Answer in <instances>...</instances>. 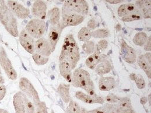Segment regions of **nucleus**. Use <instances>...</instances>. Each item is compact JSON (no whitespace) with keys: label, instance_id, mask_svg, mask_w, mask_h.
<instances>
[{"label":"nucleus","instance_id":"obj_1","mask_svg":"<svg viewBox=\"0 0 151 113\" xmlns=\"http://www.w3.org/2000/svg\"><path fill=\"white\" fill-rule=\"evenodd\" d=\"M80 59L78 46L73 34L67 35L64 40L59 61H67L70 64L73 69L76 68V64Z\"/></svg>","mask_w":151,"mask_h":113},{"label":"nucleus","instance_id":"obj_2","mask_svg":"<svg viewBox=\"0 0 151 113\" xmlns=\"http://www.w3.org/2000/svg\"><path fill=\"white\" fill-rule=\"evenodd\" d=\"M0 22L11 35L15 37L19 36L17 18L3 0H0Z\"/></svg>","mask_w":151,"mask_h":113},{"label":"nucleus","instance_id":"obj_3","mask_svg":"<svg viewBox=\"0 0 151 113\" xmlns=\"http://www.w3.org/2000/svg\"><path fill=\"white\" fill-rule=\"evenodd\" d=\"M71 83L76 87H80L85 90L88 94L96 95L95 92V87L91 78L89 73L82 69L78 68L74 71Z\"/></svg>","mask_w":151,"mask_h":113},{"label":"nucleus","instance_id":"obj_4","mask_svg":"<svg viewBox=\"0 0 151 113\" xmlns=\"http://www.w3.org/2000/svg\"><path fill=\"white\" fill-rule=\"evenodd\" d=\"M13 104L16 113H35L34 104L21 91L14 94Z\"/></svg>","mask_w":151,"mask_h":113},{"label":"nucleus","instance_id":"obj_5","mask_svg":"<svg viewBox=\"0 0 151 113\" xmlns=\"http://www.w3.org/2000/svg\"><path fill=\"white\" fill-rule=\"evenodd\" d=\"M88 11L89 6L86 1L68 0L64 2L61 13H74L85 16L88 14Z\"/></svg>","mask_w":151,"mask_h":113},{"label":"nucleus","instance_id":"obj_6","mask_svg":"<svg viewBox=\"0 0 151 113\" xmlns=\"http://www.w3.org/2000/svg\"><path fill=\"white\" fill-rule=\"evenodd\" d=\"M27 33L35 39H40L46 31V24L45 21L32 19L26 25L25 29Z\"/></svg>","mask_w":151,"mask_h":113},{"label":"nucleus","instance_id":"obj_7","mask_svg":"<svg viewBox=\"0 0 151 113\" xmlns=\"http://www.w3.org/2000/svg\"><path fill=\"white\" fill-rule=\"evenodd\" d=\"M19 89L21 90V92H22L32 102L35 106L40 103V100L38 92L28 79L25 77L21 78L19 81Z\"/></svg>","mask_w":151,"mask_h":113},{"label":"nucleus","instance_id":"obj_8","mask_svg":"<svg viewBox=\"0 0 151 113\" xmlns=\"http://www.w3.org/2000/svg\"><path fill=\"white\" fill-rule=\"evenodd\" d=\"M0 65L9 79L15 81L17 79V72L14 68L5 49L2 46L0 47Z\"/></svg>","mask_w":151,"mask_h":113},{"label":"nucleus","instance_id":"obj_9","mask_svg":"<svg viewBox=\"0 0 151 113\" xmlns=\"http://www.w3.org/2000/svg\"><path fill=\"white\" fill-rule=\"evenodd\" d=\"M6 5L14 16L19 19H25L30 15V10L17 1H7Z\"/></svg>","mask_w":151,"mask_h":113},{"label":"nucleus","instance_id":"obj_10","mask_svg":"<svg viewBox=\"0 0 151 113\" xmlns=\"http://www.w3.org/2000/svg\"><path fill=\"white\" fill-rule=\"evenodd\" d=\"M85 19V16L74 13H63L61 14V19L60 22L65 28L68 26H77L81 24Z\"/></svg>","mask_w":151,"mask_h":113},{"label":"nucleus","instance_id":"obj_11","mask_svg":"<svg viewBox=\"0 0 151 113\" xmlns=\"http://www.w3.org/2000/svg\"><path fill=\"white\" fill-rule=\"evenodd\" d=\"M35 53L47 58L50 56L52 51L48 40L43 37L37 39L35 41Z\"/></svg>","mask_w":151,"mask_h":113},{"label":"nucleus","instance_id":"obj_12","mask_svg":"<svg viewBox=\"0 0 151 113\" xmlns=\"http://www.w3.org/2000/svg\"><path fill=\"white\" fill-rule=\"evenodd\" d=\"M18 37L21 46L26 51L30 54H33L35 53V40L27 33L25 29H24L22 30Z\"/></svg>","mask_w":151,"mask_h":113},{"label":"nucleus","instance_id":"obj_13","mask_svg":"<svg viewBox=\"0 0 151 113\" xmlns=\"http://www.w3.org/2000/svg\"><path fill=\"white\" fill-rule=\"evenodd\" d=\"M47 7L46 4L43 1H35L32 5L31 12L36 18L44 21L47 16Z\"/></svg>","mask_w":151,"mask_h":113},{"label":"nucleus","instance_id":"obj_14","mask_svg":"<svg viewBox=\"0 0 151 113\" xmlns=\"http://www.w3.org/2000/svg\"><path fill=\"white\" fill-rule=\"evenodd\" d=\"M64 28H65L63 26V25L60 21L58 25H57L56 26H52L50 29L47 40L50 44L52 52L54 51L56 47L57 44L61 36V33Z\"/></svg>","mask_w":151,"mask_h":113},{"label":"nucleus","instance_id":"obj_15","mask_svg":"<svg viewBox=\"0 0 151 113\" xmlns=\"http://www.w3.org/2000/svg\"><path fill=\"white\" fill-rule=\"evenodd\" d=\"M121 53L123 59L128 64H133L136 61L137 54L135 50L129 46L124 40L121 43Z\"/></svg>","mask_w":151,"mask_h":113},{"label":"nucleus","instance_id":"obj_16","mask_svg":"<svg viewBox=\"0 0 151 113\" xmlns=\"http://www.w3.org/2000/svg\"><path fill=\"white\" fill-rule=\"evenodd\" d=\"M76 97L78 99L88 104H103L105 101L103 98L97 95L86 94L80 91L76 92Z\"/></svg>","mask_w":151,"mask_h":113},{"label":"nucleus","instance_id":"obj_17","mask_svg":"<svg viewBox=\"0 0 151 113\" xmlns=\"http://www.w3.org/2000/svg\"><path fill=\"white\" fill-rule=\"evenodd\" d=\"M117 13L120 17L131 14H139L142 15L140 11L134 4H126L120 5L118 9Z\"/></svg>","mask_w":151,"mask_h":113},{"label":"nucleus","instance_id":"obj_18","mask_svg":"<svg viewBox=\"0 0 151 113\" xmlns=\"http://www.w3.org/2000/svg\"><path fill=\"white\" fill-rule=\"evenodd\" d=\"M59 69L61 76L68 82H71L72 68L67 61H59Z\"/></svg>","mask_w":151,"mask_h":113},{"label":"nucleus","instance_id":"obj_19","mask_svg":"<svg viewBox=\"0 0 151 113\" xmlns=\"http://www.w3.org/2000/svg\"><path fill=\"white\" fill-rule=\"evenodd\" d=\"M116 107L117 113H135L132 109L131 100L127 97L120 98Z\"/></svg>","mask_w":151,"mask_h":113},{"label":"nucleus","instance_id":"obj_20","mask_svg":"<svg viewBox=\"0 0 151 113\" xmlns=\"http://www.w3.org/2000/svg\"><path fill=\"white\" fill-rule=\"evenodd\" d=\"M136 6L144 18H151V1H137Z\"/></svg>","mask_w":151,"mask_h":113},{"label":"nucleus","instance_id":"obj_21","mask_svg":"<svg viewBox=\"0 0 151 113\" xmlns=\"http://www.w3.org/2000/svg\"><path fill=\"white\" fill-rule=\"evenodd\" d=\"M112 67L110 62L107 58H106L99 61L95 68V71L98 75L103 76V75L109 73Z\"/></svg>","mask_w":151,"mask_h":113},{"label":"nucleus","instance_id":"obj_22","mask_svg":"<svg viewBox=\"0 0 151 113\" xmlns=\"http://www.w3.org/2000/svg\"><path fill=\"white\" fill-rule=\"evenodd\" d=\"M116 86L115 79L111 77H101L99 81V87L101 91H109Z\"/></svg>","mask_w":151,"mask_h":113},{"label":"nucleus","instance_id":"obj_23","mask_svg":"<svg viewBox=\"0 0 151 113\" xmlns=\"http://www.w3.org/2000/svg\"><path fill=\"white\" fill-rule=\"evenodd\" d=\"M61 13L58 7H54L49 11L47 13V18L52 26L58 25L61 20Z\"/></svg>","mask_w":151,"mask_h":113},{"label":"nucleus","instance_id":"obj_24","mask_svg":"<svg viewBox=\"0 0 151 113\" xmlns=\"http://www.w3.org/2000/svg\"><path fill=\"white\" fill-rule=\"evenodd\" d=\"M70 85L61 84L57 88V92L61 97L63 101L65 103H69L71 100L70 93Z\"/></svg>","mask_w":151,"mask_h":113},{"label":"nucleus","instance_id":"obj_25","mask_svg":"<svg viewBox=\"0 0 151 113\" xmlns=\"http://www.w3.org/2000/svg\"><path fill=\"white\" fill-rule=\"evenodd\" d=\"M89 113H117L116 105L113 104H105L103 106L91 110Z\"/></svg>","mask_w":151,"mask_h":113},{"label":"nucleus","instance_id":"obj_26","mask_svg":"<svg viewBox=\"0 0 151 113\" xmlns=\"http://www.w3.org/2000/svg\"><path fill=\"white\" fill-rule=\"evenodd\" d=\"M138 64L140 68L144 70L149 78H151V64L147 61L144 55H141L138 58Z\"/></svg>","mask_w":151,"mask_h":113},{"label":"nucleus","instance_id":"obj_27","mask_svg":"<svg viewBox=\"0 0 151 113\" xmlns=\"http://www.w3.org/2000/svg\"><path fill=\"white\" fill-rule=\"evenodd\" d=\"M93 34V31L87 27H83L81 29L78 33V37L81 41L86 42L89 41L90 39L92 37Z\"/></svg>","mask_w":151,"mask_h":113},{"label":"nucleus","instance_id":"obj_28","mask_svg":"<svg viewBox=\"0 0 151 113\" xmlns=\"http://www.w3.org/2000/svg\"><path fill=\"white\" fill-rule=\"evenodd\" d=\"M99 61L100 55L94 52L93 54H92L86 59V65L89 69H94L99 62Z\"/></svg>","mask_w":151,"mask_h":113},{"label":"nucleus","instance_id":"obj_29","mask_svg":"<svg viewBox=\"0 0 151 113\" xmlns=\"http://www.w3.org/2000/svg\"><path fill=\"white\" fill-rule=\"evenodd\" d=\"M148 38V37L145 33L139 32L135 35L133 39V41L136 45L141 47L145 44Z\"/></svg>","mask_w":151,"mask_h":113},{"label":"nucleus","instance_id":"obj_30","mask_svg":"<svg viewBox=\"0 0 151 113\" xmlns=\"http://www.w3.org/2000/svg\"><path fill=\"white\" fill-rule=\"evenodd\" d=\"M110 35V31L106 29H99L93 31L92 36L96 39H104Z\"/></svg>","mask_w":151,"mask_h":113},{"label":"nucleus","instance_id":"obj_31","mask_svg":"<svg viewBox=\"0 0 151 113\" xmlns=\"http://www.w3.org/2000/svg\"><path fill=\"white\" fill-rule=\"evenodd\" d=\"M32 58L35 62L38 65H43L49 61V58L42 56L36 53L33 54Z\"/></svg>","mask_w":151,"mask_h":113},{"label":"nucleus","instance_id":"obj_32","mask_svg":"<svg viewBox=\"0 0 151 113\" xmlns=\"http://www.w3.org/2000/svg\"><path fill=\"white\" fill-rule=\"evenodd\" d=\"M82 49L85 53L88 54H92L95 52V43L92 41H88L85 42L82 46Z\"/></svg>","mask_w":151,"mask_h":113},{"label":"nucleus","instance_id":"obj_33","mask_svg":"<svg viewBox=\"0 0 151 113\" xmlns=\"http://www.w3.org/2000/svg\"><path fill=\"white\" fill-rule=\"evenodd\" d=\"M66 113H81V108L77 103L71 99L67 109Z\"/></svg>","mask_w":151,"mask_h":113},{"label":"nucleus","instance_id":"obj_34","mask_svg":"<svg viewBox=\"0 0 151 113\" xmlns=\"http://www.w3.org/2000/svg\"><path fill=\"white\" fill-rule=\"evenodd\" d=\"M108 46V42L106 40H100L98 43L97 44L95 50V53L98 54L99 55L101 54L103 51H104L107 47Z\"/></svg>","mask_w":151,"mask_h":113},{"label":"nucleus","instance_id":"obj_35","mask_svg":"<svg viewBox=\"0 0 151 113\" xmlns=\"http://www.w3.org/2000/svg\"><path fill=\"white\" fill-rule=\"evenodd\" d=\"M142 19V15L139 14H131L122 17V20L123 22H132Z\"/></svg>","mask_w":151,"mask_h":113},{"label":"nucleus","instance_id":"obj_36","mask_svg":"<svg viewBox=\"0 0 151 113\" xmlns=\"http://www.w3.org/2000/svg\"><path fill=\"white\" fill-rule=\"evenodd\" d=\"M35 113H48L47 107L45 102L40 101L35 106Z\"/></svg>","mask_w":151,"mask_h":113},{"label":"nucleus","instance_id":"obj_37","mask_svg":"<svg viewBox=\"0 0 151 113\" xmlns=\"http://www.w3.org/2000/svg\"><path fill=\"white\" fill-rule=\"evenodd\" d=\"M134 81H135V84L137 86V87H138V89H142L145 87V85H146L145 81L144 80V78L140 74L137 75L135 76V78Z\"/></svg>","mask_w":151,"mask_h":113},{"label":"nucleus","instance_id":"obj_38","mask_svg":"<svg viewBox=\"0 0 151 113\" xmlns=\"http://www.w3.org/2000/svg\"><path fill=\"white\" fill-rule=\"evenodd\" d=\"M120 100V98L117 97L114 94H109L105 98V100L107 102H108L110 104H114V103H117L119 100Z\"/></svg>","mask_w":151,"mask_h":113},{"label":"nucleus","instance_id":"obj_39","mask_svg":"<svg viewBox=\"0 0 151 113\" xmlns=\"http://www.w3.org/2000/svg\"><path fill=\"white\" fill-rule=\"evenodd\" d=\"M6 94V88L5 85H0V101H1Z\"/></svg>","mask_w":151,"mask_h":113},{"label":"nucleus","instance_id":"obj_40","mask_svg":"<svg viewBox=\"0 0 151 113\" xmlns=\"http://www.w3.org/2000/svg\"><path fill=\"white\" fill-rule=\"evenodd\" d=\"M144 50L147 51H150L151 50V36H150L148 38V40L144 46Z\"/></svg>","mask_w":151,"mask_h":113},{"label":"nucleus","instance_id":"obj_41","mask_svg":"<svg viewBox=\"0 0 151 113\" xmlns=\"http://www.w3.org/2000/svg\"><path fill=\"white\" fill-rule=\"evenodd\" d=\"M87 28L90 29L92 30H93V29H95V28H96V22H95V20L93 19H91V20L88 22Z\"/></svg>","mask_w":151,"mask_h":113},{"label":"nucleus","instance_id":"obj_42","mask_svg":"<svg viewBox=\"0 0 151 113\" xmlns=\"http://www.w3.org/2000/svg\"><path fill=\"white\" fill-rule=\"evenodd\" d=\"M106 1H107V2L111 4H116L120 3V2H123V1H122V0H107Z\"/></svg>","mask_w":151,"mask_h":113},{"label":"nucleus","instance_id":"obj_43","mask_svg":"<svg viewBox=\"0 0 151 113\" xmlns=\"http://www.w3.org/2000/svg\"><path fill=\"white\" fill-rule=\"evenodd\" d=\"M144 56L145 57L146 59L147 60V61L151 64V53H147V54H145L144 55Z\"/></svg>","mask_w":151,"mask_h":113},{"label":"nucleus","instance_id":"obj_44","mask_svg":"<svg viewBox=\"0 0 151 113\" xmlns=\"http://www.w3.org/2000/svg\"><path fill=\"white\" fill-rule=\"evenodd\" d=\"M147 101H148V99L146 97H143L140 100V102L142 104H145L147 102Z\"/></svg>","mask_w":151,"mask_h":113},{"label":"nucleus","instance_id":"obj_45","mask_svg":"<svg viewBox=\"0 0 151 113\" xmlns=\"http://www.w3.org/2000/svg\"><path fill=\"white\" fill-rule=\"evenodd\" d=\"M5 83V79L2 76L0 75V85H2Z\"/></svg>","mask_w":151,"mask_h":113},{"label":"nucleus","instance_id":"obj_46","mask_svg":"<svg viewBox=\"0 0 151 113\" xmlns=\"http://www.w3.org/2000/svg\"><path fill=\"white\" fill-rule=\"evenodd\" d=\"M116 31H119L121 29H122V26H121V25L120 24H117L116 25Z\"/></svg>","mask_w":151,"mask_h":113},{"label":"nucleus","instance_id":"obj_47","mask_svg":"<svg viewBox=\"0 0 151 113\" xmlns=\"http://www.w3.org/2000/svg\"><path fill=\"white\" fill-rule=\"evenodd\" d=\"M135 76L136 75L135 74H131L130 75V78L132 80V81H134L135 80Z\"/></svg>","mask_w":151,"mask_h":113},{"label":"nucleus","instance_id":"obj_48","mask_svg":"<svg viewBox=\"0 0 151 113\" xmlns=\"http://www.w3.org/2000/svg\"><path fill=\"white\" fill-rule=\"evenodd\" d=\"M81 113H89V112H88L87 110H86L85 109H83V108H81Z\"/></svg>","mask_w":151,"mask_h":113},{"label":"nucleus","instance_id":"obj_49","mask_svg":"<svg viewBox=\"0 0 151 113\" xmlns=\"http://www.w3.org/2000/svg\"><path fill=\"white\" fill-rule=\"evenodd\" d=\"M0 113H9L6 110L3 109H0Z\"/></svg>","mask_w":151,"mask_h":113},{"label":"nucleus","instance_id":"obj_50","mask_svg":"<svg viewBox=\"0 0 151 113\" xmlns=\"http://www.w3.org/2000/svg\"><path fill=\"white\" fill-rule=\"evenodd\" d=\"M148 100H149V103H150V105L151 106V94H150L148 95Z\"/></svg>","mask_w":151,"mask_h":113},{"label":"nucleus","instance_id":"obj_51","mask_svg":"<svg viewBox=\"0 0 151 113\" xmlns=\"http://www.w3.org/2000/svg\"><path fill=\"white\" fill-rule=\"evenodd\" d=\"M1 74H2V72H1V68H0V75H1Z\"/></svg>","mask_w":151,"mask_h":113},{"label":"nucleus","instance_id":"obj_52","mask_svg":"<svg viewBox=\"0 0 151 113\" xmlns=\"http://www.w3.org/2000/svg\"><path fill=\"white\" fill-rule=\"evenodd\" d=\"M51 113H54V111H53V110H51Z\"/></svg>","mask_w":151,"mask_h":113}]
</instances>
